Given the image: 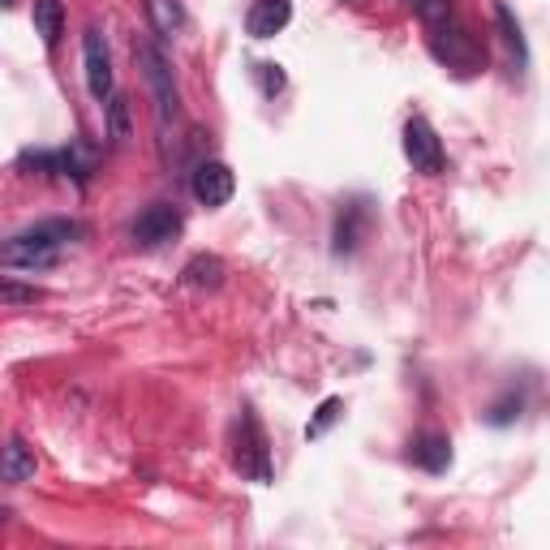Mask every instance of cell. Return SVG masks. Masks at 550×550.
<instances>
[{
	"label": "cell",
	"instance_id": "obj_1",
	"mask_svg": "<svg viewBox=\"0 0 550 550\" xmlns=\"http://www.w3.org/2000/svg\"><path fill=\"white\" fill-rule=\"evenodd\" d=\"M78 237H82L78 220H39L31 228H22L18 237L0 241V267H13V271L56 267V258L65 254V245H74Z\"/></svg>",
	"mask_w": 550,
	"mask_h": 550
},
{
	"label": "cell",
	"instance_id": "obj_2",
	"mask_svg": "<svg viewBox=\"0 0 550 550\" xmlns=\"http://www.w3.org/2000/svg\"><path fill=\"white\" fill-rule=\"evenodd\" d=\"M134 52H138V65H142V74H147V86H151V95H155V112H159V125H168L172 117H177V86H172V69L164 61V52L155 48V43H134Z\"/></svg>",
	"mask_w": 550,
	"mask_h": 550
},
{
	"label": "cell",
	"instance_id": "obj_3",
	"mask_svg": "<svg viewBox=\"0 0 550 550\" xmlns=\"http://www.w3.org/2000/svg\"><path fill=\"white\" fill-rule=\"evenodd\" d=\"M181 211L172 207V202H155V207H147L134 220V228H129V237H134V245H142V250H159V245L177 241L181 237Z\"/></svg>",
	"mask_w": 550,
	"mask_h": 550
},
{
	"label": "cell",
	"instance_id": "obj_4",
	"mask_svg": "<svg viewBox=\"0 0 550 550\" xmlns=\"http://www.w3.org/2000/svg\"><path fill=\"white\" fill-rule=\"evenodd\" d=\"M82 65H86V86L99 104H108V95L117 91V78H112V52H108V39L99 26L82 35Z\"/></svg>",
	"mask_w": 550,
	"mask_h": 550
},
{
	"label": "cell",
	"instance_id": "obj_5",
	"mask_svg": "<svg viewBox=\"0 0 550 550\" xmlns=\"http://www.w3.org/2000/svg\"><path fill=\"white\" fill-rule=\"evenodd\" d=\"M404 155H409L413 172H426V177L443 172V142L426 117H409V125H404Z\"/></svg>",
	"mask_w": 550,
	"mask_h": 550
},
{
	"label": "cell",
	"instance_id": "obj_6",
	"mask_svg": "<svg viewBox=\"0 0 550 550\" xmlns=\"http://www.w3.org/2000/svg\"><path fill=\"white\" fill-rule=\"evenodd\" d=\"M237 469L250 473L254 482H271V452L263 439V426H258L254 413L241 417V439H237Z\"/></svg>",
	"mask_w": 550,
	"mask_h": 550
},
{
	"label": "cell",
	"instance_id": "obj_7",
	"mask_svg": "<svg viewBox=\"0 0 550 550\" xmlns=\"http://www.w3.org/2000/svg\"><path fill=\"white\" fill-rule=\"evenodd\" d=\"M233 194H237V177L228 164H220V159H202L194 168V198L202 207H224Z\"/></svg>",
	"mask_w": 550,
	"mask_h": 550
},
{
	"label": "cell",
	"instance_id": "obj_8",
	"mask_svg": "<svg viewBox=\"0 0 550 550\" xmlns=\"http://www.w3.org/2000/svg\"><path fill=\"white\" fill-rule=\"evenodd\" d=\"M288 22H293V0H254L245 13V31L254 39H275Z\"/></svg>",
	"mask_w": 550,
	"mask_h": 550
},
{
	"label": "cell",
	"instance_id": "obj_9",
	"mask_svg": "<svg viewBox=\"0 0 550 550\" xmlns=\"http://www.w3.org/2000/svg\"><path fill=\"white\" fill-rule=\"evenodd\" d=\"M434 56L447 65H477L482 61V52H477V43L460 31V26L452 22H443V26H434Z\"/></svg>",
	"mask_w": 550,
	"mask_h": 550
},
{
	"label": "cell",
	"instance_id": "obj_10",
	"mask_svg": "<svg viewBox=\"0 0 550 550\" xmlns=\"http://www.w3.org/2000/svg\"><path fill=\"white\" fill-rule=\"evenodd\" d=\"M35 477V452L22 439L0 443V482L5 486H22Z\"/></svg>",
	"mask_w": 550,
	"mask_h": 550
},
{
	"label": "cell",
	"instance_id": "obj_11",
	"mask_svg": "<svg viewBox=\"0 0 550 550\" xmlns=\"http://www.w3.org/2000/svg\"><path fill=\"white\" fill-rule=\"evenodd\" d=\"M366 224H370V207L366 202H349V207L336 215V245H331V250L353 254L361 245V237H366Z\"/></svg>",
	"mask_w": 550,
	"mask_h": 550
},
{
	"label": "cell",
	"instance_id": "obj_12",
	"mask_svg": "<svg viewBox=\"0 0 550 550\" xmlns=\"http://www.w3.org/2000/svg\"><path fill=\"white\" fill-rule=\"evenodd\" d=\"M409 460L422 465L426 473H447V465H452V443H447V434H422V439H413Z\"/></svg>",
	"mask_w": 550,
	"mask_h": 550
},
{
	"label": "cell",
	"instance_id": "obj_13",
	"mask_svg": "<svg viewBox=\"0 0 550 550\" xmlns=\"http://www.w3.org/2000/svg\"><path fill=\"white\" fill-rule=\"evenodd\" d=\"M31 18H35V35L43 39V48L56 52V43L65 35V5L61 0H35Z\"/></svg>",
	"mask_w": 550,
	"mask_h": 550
},
{
	"label": "cell",
	"instance_id": "obj_14",
	"mask_svg": "<svg viewBox=\"0 0 550 550\" xmlns=\"http://www.w3.org/2000/svg\"><path fill=\"white\" fill-rule=\"evenodd\" d=\"M181 284L207 288V293H215V288L224 284V263H220L215 254H194L190 263H185V271H181Z\"/></svg>",
	"mask_w": 550,
	"mask_h": 550
},
{
	"label": "cell",
	"instance_id": "obj_15",
	"mask_svg": "<svg viewBox=\"0 0 550 550\" xmlns=\"http://www.w3.org/2000/svg\"><path fill=\"white\" fill-rule=\"evenodd\" d=\"M147 18H151V26L164 39H172L185 26V5L181 0H147Z\"/></svg>",
	"mask_w": 550,
	"mask_h": 550
},
{
	"label": "cell",
	"instance_id": "obj_16",
	"mask_svg": "<svg viewBox=\"0 0 550 550\" xmlns=\"http://www.w3.org/2000/svg\"><path fill=\"white\" fill-rule=\"evenodd\" d=\"M495 22H499V35L503 43L516 52V65H525L529 61V48H525V35H520V22L512 18V9L503 5V0H495Z\"/></svg>",
	"mask_w": 550,
	"mask_h": 550
},
{
	"label": "cell",
	"instance_id": "obj_17",
	"mask_svg": "<svg viewBox=\"0 0 550 550\" xmlns=\"http://www.w3.org/2000/svg\"><path fill=\"white\" fill-rule=\"evenodd\" d=\"M108 138L117 142H129V95H121V91H112L108 95Z\"/></svg>",
	"mask_w": 550,
	"mask_h": 550
},
{
	"label": "cell",
	"instance_id": "obj_18",
	"mask_svg": "<svg viewBox=\"0 0 550 550\" xmlns=\"http://www.w3.org/2000/svg\"><path fill=\"white\" fill-rule=\"evenodd\" d=\"M417 13H422V22L430 26H443V22H452V0H413Z\"/></svg>",
	"mask_w": 550,
	"mask_h": 550
},
{
	"label": "cell",
	"instance_id": "obj_19",
	"mask_svg": "<svg viewBox=\"0 0 550 550\" xmlns=\"http://www.w3.org/2000/svg\"><path fill=\"white\" fill-rule=\"evenodd\" d=\"M39 288H26V284H13L0 275V301H9V306H26V301H35Z\"/></svg>",
	"mask_w": 550,
	"mask_h": 550
},
{
	"label": "cell",
	"instance_id": "obj_20",
	"mask_svg": "<svg viewBox=\"0 0 550 550\" xmlns=\"http://www.w3.org/2000/svg\"><path fill=\"white\" fill-rule=\"evenodd\" d=\"M340 409H344V404L336 400V396H331V400H323V404H318V417H314V422H310V439H318V434H323L331 422H336V417H340Z\"/></svg>",
	"mask_w": 550,
	"mask_h": 550
},
{
	"label": "cell",
	"instance_id": "obj_21",
	"mask_svg": "<svg viewBox=\"0 0 550 550\" xmlns=\"http://www.w3.org/2000/svg\"><path fill=\"white\" fill-rule=\"evenodd\" d=\"M258 82H263V95H280L284 91V69L280 65H258Z\"/></svg>",
	"mask_w": 550,
	"mask_h": 550
},
{
	"label": "cell",
	"instance_id": "obj_22",
	"mask_svg": "<svg viewBox=\"0 0 550 550\" xmlns=\"http://www.w3.org/2000/svg\"><path fill=\"white\" fill-rule=\"evenodd\" d=\"M520 404H525V400H520V396L512 392L508 400H499V404H495V409H490V422H495V426H508V422H512V417H520Z\"/></svg>",
	"mask_w": 550,
	"mask_h": 550
},
{
	"label": "cell",
	"instance_id": "obj_23",
	"mask_svg": "<svg viewBox=\"0 0 550 550\" xmlns=\"http://www.w3.org/2000/svg\"><path fill=\"white\" fill-rule=\"evenodd\" d=\"M5 520H9V508H0V525H5Z\"/></svg>",
	"mask_w": 550,
	"mask_h": 550
},
{
	"label": "cell",
	"instance_id": "obj_24",
	"mask_svg": "<svg viewBox=\"0 0 550 550\" xmlns=\"http://www.w3.org/2000/svg\"><path fill=\"white\" fill-rule=\"evenodd\" d=\"M9 5H13V0H0V9H9Z\"/></svg>",
	"mask_w": 550,
	"mask_h": 550
}]
</instances>
